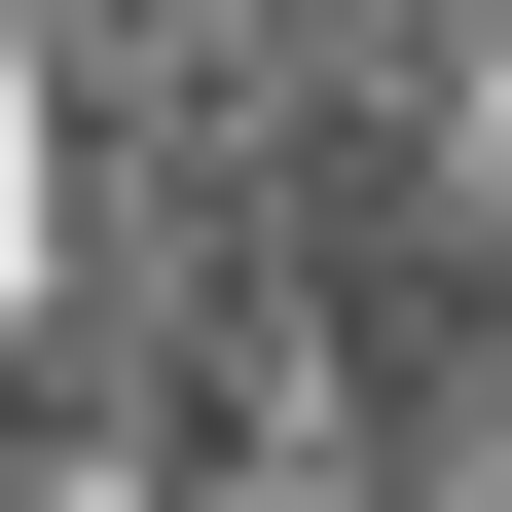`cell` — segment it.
I'll use <instances>...</instances> for the list:
<instances>
[{
    "instance_id": "obj_1",
    "label": "cell",
    "mask_w": 512,
    "mask_h": 512,
    "mask_svg": "<svg viewBox=\"0 0 512 512\" xmlns=\"http://www.w3.org/2000/svg\"><path fill=\"white\" fill-rule=\"evenodd\" d=\"M183 476H220L183 403H37V439H0V512H183Z\"/></svg>"
},
{
    "instance_id": "obj_2",
    "label": "cell",
    "mask_w": 512,
    "mask_h": 512,
    "mask_svg": "<svg viewBox=\"0 0 512 512\" xmlns=\"http://www.w3.org/2000/svg\"><path fill=\"white\" fill-rule=\"evenodd\" d=\"M37 183H74V74H0V366H37ZM37 439V403H0Z\"/></svg>"
}]
</instances>
